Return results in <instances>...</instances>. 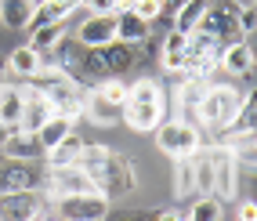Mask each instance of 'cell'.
Instances as JSON below:
<instances>
[{"instance_id":"cell-2","label":"cell","mask_w":257,"mask_h":221,"mask_svg":"<svg viewBox=\"0 0 257 221\" xmlns=\"http://www.w3.org/2000/svg\"><path fill=\"white\" fill-rule=\"evenodd\" d=\"M239 101H243V91L232 87V83H207L203 101H199V127L225 131V127L235 120Z\"/></svg>"},{"instance_id":"cell-25","label":"cell","mask_w":257,"mask_h":221,"mask_svg":"<svg viewBox=\"0 0 257 221\" xmlns=\"http://www.w3.org/2000/svg\"><path fill=\"white\" fill-rule=\"evenodd\" d=\"M65 37V22H51V26H33V37H29V47H37L40 55H47L51 47Z\"/></svg>"},{"instance_id":"cell-22","label":"cell","mask_w":257,"mask_h":221,"mask_svg":"<svg viewBox=\"0 0 257 221\" xmlns=\"http://www.w3.org/2000/svg\"><path fill=\"white\" fill-rule=\"evenodd\" d=\"M33 0H0V22L8 29H29L33 19Z\"/></svg>"},{"instance_id":"cell-1","label":"cell","mask_w":257,"mask_h":221,"mask_svg":"<svg viewBox=\"0 0 257 221\" xmlns=\"http://www.w3.org/2000/svg\"><path fill=\"white\" fill-rule=\"evenodd\" d=\"M76 167H83V171L91 174L94 189L101 196H109V199L112 196H127L134 189V167L119 156V152H112L105 145H87V142H83Z\"/></svg>"},{"instance_id":"cell-17","label":"cell","mask_w":257,"mask_h":221,"mask_svg":"<svg viewBox=\"0 0 257 221\" xmlns=\"http://www.w3.org/2000/svg\"><path fill=\"white\" fill-rule=\"evenodd\" d=\"M76 8H80V0H37V8H33V19H29V29H33V26L65 22Z\"/></svg>"},{"instance_id":"cell-34","label":"cell","mask_w":257,"mask_h":221,"mask_svg":"<svg viewBox=\"0 0 257 221\" xmlns=\"http://www.w3.org/2000/svg\"><path fill=\"white\" fill-rule=\"evenodd\" d=\"M160 4H163V11H174V8L181 4V0H160Z\"/></svg>"},{"instance_id":"cell-28","label":"cell","mask_w":257,"mask_h":221,"mask_svg":"<svg viewBox=\"0 0 257 221\" xmlns=\"http://www.w3.org/2000/svg\"><path fill=\"white\" fill-rule=\"evenodd\" d=\"M174 192L185 196H196V181H192V156H178V171H174Z\"/></svg>"},{"instance_id":"cell-14","label":"cell","mask_w":257,"mask_h":221,"mask_svg":"<svg viewBox=\"0 0 257 221\" xmlns=\"http://www.w3.org/2000/svg\"><path fill=\"white\" fill-rule=\"evenodd\" d=\"M149 29H152V22H145L142 15H134L131 8H123V11H116V40H123V44H145L149 40Z\"/></svg>"},{"instance_id":"cell-9","label":"cell","mask_w":257,"mask_h":221,"mask_svg":"<svg viewBox=\"0 0 257 221\" xmlns=\"http://www.w3.org/2000/svg\"><path fill=\"white\" fill-rule=\"evenodd\" d=\"M116 40V11H105V15H87L76 29V44L80 47H101Z\"/></svg>"},{"instance_id":"cell-29","label":"cell","mask_w":257,"mask_h":221,"mask_svg":"<svg viewBox=\"0 0 257 221\" xmlns=\"http://www.w3.org/2000/svg\"><path fill=\"white\" fill-rule=\"evenodd\" d=\"M94 91H98L101 98H109V101H116V105H123V101H127V83L119 80V76H101Z\"/></svg>"},{"instance_id":"cell-24","label":"cell","mask_w":257,"mask_h":221,"mask_svg":"<svg viewBox=\"0 0 257 221\" xmlns=\"http://www.w3.org/2000/svg\"><path fill=\"white\" fill-rule=\"evenodd\" d=\"M203 11H207V0H181L174 8V29L192 33L199 26V19H203Z\"/></svg>"},{"instance_id":"cell-10","label":"cell","mask_w":257,"mask_h":221,"mask_svg":"<svg viewBox=\"0 0 257 221\" xmlns=\"http://www.w3.org/2000/svg\"><path fill=\"white\" fill-rule=\"evenodd\" d=\"M119 120H123L131 131H138V134H152L160 127V120H163V101H123Z\"/></svg>"},{"instance_id":"cell-27","label":"cell","mask_w":257,"mask_h":221,"mask_svg":"<svg viewBox=\"0 0 257 221\" xmlns=\"http://www.w3.org/2000/svg\"><path fill=\"white\" fill-rule=\"evenodd\" d=\"M127 101H163V87L156 80L142 76V80L127 83Z\"/></svg>"},{"instance_id":"cell-20","label":"cell","mask_w":257,"mask_h":221,"mask_svg":"<svg viewBox=\"0 0 257 221\" xmlns=\"http://www.w3.org/2000/svg\"><path fill=\"white\" fill-rule=\"evenodd\" d=\"M22 105H26V87H19V83H0V120L8 127H19Z\"/></svg>"},{"instance_id":"cell-35","label":"cell","mask_w":257,"mask_h":221,"mask_svg":"<svg viewBox=\"0 0 257 221\" xmlns=\"http://www.w3.org/2000/svg\"><path fill=\"white\" fill-rule=\"evenodd\" d=\"M33 4H37V0H33Z\"/></svg>"},{"instance_id":"cell-13","label":"cell","mask_w":257,"mask_h":221,"mask_svg":"<svg viewBox=\"0 0 257 221\" xmlns=\"http://www.w3.org/2000/svg\"><path fill=\"white\" fill-rule=\"evenodd\" d=\"M0 152H4L8 160H40V156H44L37 134H33V131H22V127H11V134L4 138Z\"/></svg>"},{"instance_id":"cell-21","label":"cell","mask_w":257,"mask_h":221,"mask_svg":"<svg viewBox=\"0 0 257 221\" xmlns=\"http://www.w3.org/2000/svg\"><path fill=\"white\" fill-rule=\"evenodd\" d=\"M80 149H83V138L73 131V134H65V138L55 145V149H47L44 156H47V167H69L80 160Z\"/></svg>"},{"instance_id":"cell-30","label":"cell","mask_w":257,"mask_h":221,"mask_svg":"<svg viewBox=\"0 0 257 221\" xmlns=\"http://www.w3.org/2000/svg\"><path fill=\"white\" fill-rule=\"evenodd\" d=\"M131 11L142 15L145 22H156L160 15H163V4H160V0H131Z\"/></svg>"},{"instance_id":"cell-19","label":"cell","mask_w":257,"mask_h":221,"mask_svg":"<svg viewBox=\"0 0 257 221\" xmlns=\"http://www.w3.org/2000/svg\"><path fill=\"white\" fill-rule=\"evenodd\" d=\"M40 62H44V55L37 47H15L11 55H8V73L11 76H22V80H33L37 76V69H40Z\"/></svg>"},{"instance_id":"cell-16","label":"cell","mask_w":257,"mask_h":221,"mask_svg":"<svg viewBox=\"0 0 257 221\" xmlns=\"http://www.w3.org/2000/svg\"><path fill=\"white\" fill-rule=\"evenodd\" d=\"M119 113H123V105H116V101L101 98L98 91H87V98H83V116H87V120H94L98 127L119 124Z\"/></svg>"},{"instance_id":"cell-11","label":"cell","mask_w":257,"mask_h":221,"mask_svg":"<svg viewBox=\"0 0 257 221\" xmlns=\"http://www.w3.org/2000/svg\"><path fill=\"white\" fill-rule=\"evenodd\" d=\"M217 69H225L228 76H246V73L253 69V47H250V40L239 37V40H232V44L221 47Z\"/></svg>"},{"instance_id":"cell-15","label":"cell","mask_w":257,"mask_h":221,"mask_svg":"<svg viewBox=\"0 0 257 221\" xmlns=\"http://www.w3.org/2000/svg\"><path fill=\"white\" fill-rule=\"evenodd\" d=\"M47 116H51V101L44 98V91L40 87H26V105H22V116H19V127L22 131H37Z\"/></svg>"},{"instance_id":"cell-12","label":"cell","mask_w":257,"mask_h":221,"mask_svg":"<svg viewBox=\"0 0 257 221\" xmlns=\"http://www.w3.org/2000/svg\"><path fill=\"white\" fill-rule=\"evenodd\" d=\"M207 83L210 80H199V76H185L181 80V87H178V120L199 127V101H203Z\"/></svg>"},{"instance_id":"cell-3","label":"cell","mask_w":257,"mask_h":221,"mask_svg":"<svg viewBox=\"0 0 257 221\" xmlns=\"http://www.w3.org/2000/svg\"><path fill=\"white\" fill-rule=\"evenodd\" d=\"M156 134V149L163 156H192L196 149H203V127L185 124V120H160Z\"/></svg>"},{"instance_id":"cell-5","label":"cell","mask_w":257,"mask_h":221,"mask_svg":"<svg viewBox=\"0 0 257 221\" xmlns=\"http://www.w3.org/2000/svg\"><path fill=\"white\" fill-rule=\"evenodd\" d=\"M40 91H44V98L51 101V113H62V116H69V120H80V116H83V98H87V91L76 83V76L44 83Z\"/></svg>"},{"instance_id":"cell-23","label":"cell","mask_w":257,"mask_h":221,"mask_svg":"<svg viewBox=\"0 0 257 221\" xmlns=\"http://www.w3.org/2000/svg\"><path fill=\"white\" fill-rule=\"evenodd\" d=\"M185 33L181 29H170L167 40H163V69L167 73H181L185 69Z\"/></svg>"},{"instance_id":"cell-33","label":"cell","mask_w":257,"mask_h":221,"mask_svg":"<svg viewBox=\"0 0 257 221\" xmlns=\"http://www.w3.org/2000/svg\"><path fill=\"white\" fill-rule=\"evenodd\" d=\"M8 134H11V127H8L4 120H0V145H4V138H8Z\"/></svg>"},{"instance_id":"cell-6","label":"cell","mask_w":257,"mask_h":221,"mask_svg":"<svg viewBox=\"0 0 257 221\" xmlns=\"http://www.w3.org/2000/svg\"><path fill=\"white\" fill-rule=\"evenodd\" d=\"M44 192L22 189V192H0V217L4 221H37L44 217Z\"/></svg>"},{"instance_id":"cell-31","label":"cell","mask_w":257,"mask_h":221,"mask_svg":"<svg viewBox=\"0 0 257 221\" xmlns=\"http://www.w3.org/2000/svg\"><path fill=\"white\" fill-rule=\"evenodd\" d=\"M91 15H105V11H116V0H80Z\"/></svg>"},{"instance_id":"cell-7","label":"cell","mask_w":257,"mask_h":221,"mask_svg":"<svg viewBox=\"0 0 257 221\" xmlns=\"http://www.w3.org/2000/svg\"><path fill=\"white\" fill-rule=\"evenodd\" d=\"M47 171H40L37 160H8L0 167V192H22V189H44Z\"/></svg>"},{"instance_id":"cell-8","label":"cell","mask_w":257,"mask_h":221,"mask_svg":"<svg viewBox=\"0 0 257 221\" xmlns=\"http://www.w3.org/2000/svg\"><path fill=\"white\" fill-rule=\"evenodd\" d=\"M210 160H214V196L221 203H228L239 196V160L225 145H214L210 149Z\"/></svg>"},{"instance_id":"cell-26","label":"cell","mask_w":257,"mask_h":221,"mask_svg":"<svg viewBox=\"0 0 257 221\" xmlns=\"http://www.w3.org/2000/svg\"><path fill=\"white\" fill-rule=\"evenodd\" d=\"M185 217H192V221H221L225 217V203L217 196H196V203L188 207Z\"/></svg>"},{"instance_id":"cell-18","label":"cell","mask_w":257,"mask_h":221,"mask_svg":"<svg viewBox=\"0 0 257 221\" xmlns=\"http://www.w3.org/2000/svg\"><path fill=\"white\" fill-rule=\"evenodd\" d=\"M73 124H76V120H69V116H62V113H51V116H47V120H44L37 131H33V134H37L40 149L47 152V149H55V145L65 138V134H73Z\"/></svg>"},{"instance_id":"cell-32","label":"cell","mask_w":257,"mask_h":221,"mask_svg":"<svg viewBox=\"0 0 257 221\" xmlns=\"http://www.w3.org/2000/svg\"><path fill=\"white\" fill-rule=\"evenodd\" d=\"M239 217H243V221H253V217H257V203H253V199L239 203Z\"/></svg>"},{"instance_id":"cell-4","label":"cell","mask_w":257,"mask_h":221,"mask_svg":"<svg viewBox=\"0 0 257 221\" xmlns=\"http://www.w3.org/2000/svg\"><path fill=\"white\" fill-rule=\"evenodd\" d=\"M51 203H55V214L65 221H101L109 214V196L101 192H69Z\"/></svg>"}]
</instances>
